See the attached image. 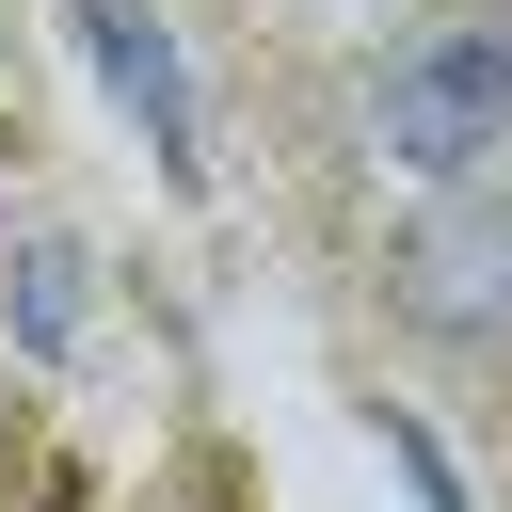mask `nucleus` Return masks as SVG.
Segmentation results:
<instances>
[{"label":"nucleus","mask_w":512,"mask_h":512,"mask_svg":"<svg viewBox=\"0 0 512 512\" xmlns=\"http://www.w3.org/2000/svg\"><path fill=\"white\" fill-rule=\"evenodd\" d=\"M368 144H384L400 176H480V160L512 144V32H432V48H400L384 96H368Z\"/></svg>","instance_id":"obj_1"},{"label":"nucleus","mask_w":512,"mask_h":512,"mask_svg":"<svg viewBox=\"0 0 512 512\" xmlns=\"http://www.w3.org/2000/svg\"><path fill=\"white\" fill-rule=\"evenodd\" d=\"M80 16V48H96V80L128 96V128L160 144V176L192 192L208 176V144H192V64H176V32H160V0H64Z\"/></svg>","instance_id":"obj_2"},{"label":"nucleus","mask_w":512,"mask_h":512,"mask_svg":"<svg viewBox=\"0 0 512 512\" xmlns=\"http://www.w3.org/2000/svg\"><path fill=\"white\" fill-rule=\"evenodd\" d=\"M400 288H416V320H448V336H512V208H448V224H416Z\"/></svg>","instance_id":"obj_3"},{"label":"nucleus","mask_w":512,"mask_h":512,"mask_svg":"<svg viewBox=\"0 0 512 512\" xmlns=\"http://www.w3.org/2000/svg\"><path fill=\"white\" fill-rule=\"evenodd\" d=\"M16 336H32V352H64V336H80V256H64V240H32V256H16Z\"/></svg>","instance_id":"obj_4"}]
</instances>
